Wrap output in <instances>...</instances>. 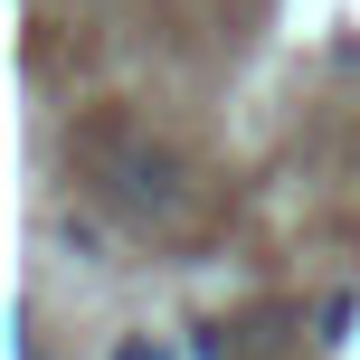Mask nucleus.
<instances>
[{
    "instance_id": "1",
    "label": "nucleus",
    "mask_w": 360,
    "mask_h": 360,
    "mask_svg": "<svg viewBox=\"0 0 360 360\" xmlns=\"http://www.w3.org/2000/svg\"><path fill=\"white\" fill-rule=\"evenodd\" d=\"M114 199L143 209V218H171V209H180V162H171V152L124 143V152H114Z\"/></svg>"
},
{
    "instance_id": "2",
    "label": "nucleus",
    "mask_w": 360,
    "mask_h": 360,
    "mask_svg": "<svg viewBox=\"0 0 360 360\" xmlns=\"http://www.w3.org/2000/svg\"><path fill=\"white\" fill-rule=\"evenodd\" d=\"M114 360H171L162 342H143V332H124V342H114Z\"/></svg>"
}]
</instances>
